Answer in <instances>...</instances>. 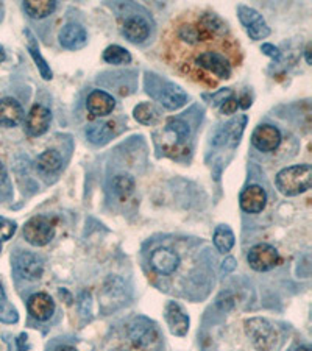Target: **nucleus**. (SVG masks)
Masks as SVG:
<instances>
[{"label":"nucleus","mask_w":312,"mask_h":351,"mask_svg":"<svg viewBox=\"0 0 312 351\" xmlns=\"http://www.w3.org/2000/svg\"><path fill=\"white\" fill-rule=\"evenodd\" d=\"M24 239L33 247H44L53 239L55 220L45 216L32 217L24 226Z\"/></svg>","instance_id":"5"},{"label":"nucleus","mask_w":312,"mask_h":351,"mask_svg":"<svg viewBox=\"0 0 312 351\" xmlns=\"http://www.w3.org/2000/svg\"><path fill=\"white\" fill-rule=\"evenodd\" d=\"M232 125H237V121H235L232 123L230 122L228 125H226V130H228V132H231V127H232ZM231 136H232V139H235V143H236V141H237V143H239V136H241V134H237V133L232 132V134H231Z\"/></svg>","instance_id":"36"},{"label":"nucleus","mask_w":312,"mask_h":351,"mask_svg":"<svg viewBox=\"0 0 312 351\" xmlns=\"http://www.w3.org/2000/svg\"><path fill=\"white\" fill-rule=\"evenodd\" d=\"M112 189L115 194L121 198H127L130 194H133L134 191V180L130 175H117L112 180Z\"/></svg>","instance_id":"29"},{"label":"nucleus","mask_w":312,"mask_h":351,"mask_svg":"<svg viewBox=\"0 0 312 351\" xmlns=\"http://www.w3.org/2000/svg\"><path fill=\"white\" fill-rule=\"evenodd\" d=\"M237 108H239V104H237V99H228L224 101V105L220 106V111H222V114H226V116H231L235 114V112L237 111Z\"/></svg>","instance_id":"31"},{"label":"nucleus","mask_w":312,"mask_h":351,"mask_svg":"<svg viewBox=\"0 0 312 351\" xmlns=\"http://www.w3.org/2000/svg\"><path fill=\"white\" fill-rule=\"evenodd\" d=\"M62 166V158L56 150H45L36 158V167L39 172L45 175H52L58 172Z\"/></svg>","instance_id":"23"},{"label":"nucleus","mask_w":312,"mask_h":351,"mask_svg":"<svg viewBox=\"0 0 312 351\" xmlns=\"http://www.w3.org/2000/svg\"><path fill=\"white\" fill-rule=\"evenodd\" d=\"M243 325H245L247 336L252 339L253 345L259 351H269L274 347L276 341V331L269 320L254 317V319L245 320Z\"/></svg>","instance_id":"6"},{"label":"nucleus","mask_w":312,"mask_h":351,"mask_svg":"<svg viewBox=\"0 0 312 351\" xmlns=\"http://www.w3.org/2000/svg\"><path fill=\"white\" fill-rule=\"evenodd\" d=\"M164 317H166L169 330L173 336L183 337L189 331V317L177 302L167 303L166 309H164Z\"/></svg>","instance_id":"14"},{"label":"nucleus","mask_w":312,"mask_h":351,"mask_svg":"<svg viewBox=\"0 0 312 351\" xmlns=\"http://www.w3.org/2000/svg\"><path fill=\"white\" fill-rule=\"evenodd\" d=\"M128 336L133 347L139 351H150L160 342V332L153 322L139 317L128 328Z\"/></svg>","instance_id":"4"},{"label":"nucleus","mask_w":312,"mask_h":351,"mask_svg":"<svg viewBox=\"0 0 312 351\" xmlns=\"http://www.w3.org/2000/svg\"><path fill=\"white\" fill-rule=\"evenodd\" d=\"M112 351H127V350H122V348H117V350H112Z\"/></svg>","instance_id":"41"},{"label":"nucleus","mask_w":312,"mask_h":351,"mask_svg":"<svg viewBox=\"0 0 312 351\" xmlns=\"http://www.w3.org/2000/svg\"><path fill=\"white\" fill-rule=\"evenodd\" d=\"M5 58H7V55H5V50H3L2 45H0V64L3 63Z\"/></svg>","instance_id":"38"},{"label":"nucleus","mask_w":312,"mask_h":351,"mask_svg":"<svg viewBox=\"0 0 312 351\" xmlns=\"http://www.w3.org/2000/svg\"><path fill=\"white\" fill-rule=\"evenodd\" d=\"M306 61H308V63L311 64V45L306 47Z\"/></svg>","instance_id":"39"},{"label":"nucleus","mask_w":312,"mask_h":351,"mask_svg":"<svg viewBox=\"0 0 312 351\" xmlns=\"http://www.w3.org/2000/svg\"><path fill=\"white\" fill-rule=\"evenodd\" d=\"M156 83L160 84V89L150 90V93L153 94V97L160 100L167 110H172V111L180 110L181 106H184L187 104V94L183 89L175 86L173 83L160 82L158 78H156Z\"/></svg>","instance_id":"10"},{"label":"nucleus","mask_w":312,"mask_h":351,"mask_svg":"<svg viewBox=\"0 0 312 351\" xmlns=\"http://www.w3.org/2000/svg\"><path fill=\"white\" fill-rule=\"evenodd\" d=\"M275 183L278 191L286 197L303 194V192L311 189L312 167L309 164H297V166L283 169L278 172Z\"/></svg>","instance_id":"2"},{"label":"nucleus","mask_w":312,"mask_h":351,"mask_svg":"<svg viewBox=\"0 0 312 351\" xmlns=\"http://www.w3.org/2000/svg\"><path fill=\"white\" fill-rule=\"evenodd\" d=\"M27 309L33 319L39 322L49 320L55 313V302L52 297L45 292H36L30 295L27 302Z\"/></svg>","instance_id":"15"},{"label":"nucleus","mask_w":312,"mask_h":351,"mask_svg":"<svg viewBox=\"0 0 312 351\" xmlns=\"http://www.w3.org/2000/svg\"><path fill=\"white\" fill-rule=\"evenodd\" d=\"M24 10L32 19H44L49 18L56 10V2H52V0H28V2H24Z\"/></svg>","instance_id":"22"},{"label":"nucleus","mask_w":312,"mask_h":351,"mask_svg":"<svg viewBox=\"0 0 312 351\" xmlns=\"http://www.w3.org/2000/svg\"><path fill=\"white\" fill-rule=\"evenodd\" d=\"M55 351H78L75 347L72 345H60L58 348H55Z\"/></svg>","instance_id":"37"},{"label":"nucleus","mask_w":312,"mask_h":351,"mask_svg":"<svg viewBox=\"0 0 312 351\" xmlns=\"http://www.w3.org/2000/svg\"><path fill=\"white\" fill-rule=\"evenodd\" d=\"M25 36H27V47H28V52H30L33 61L36 63V67L39 73H41V77L44 80H52V71H50V66L47 64V61H45L41 52H39V47H38V43L35 36H33V33L30 30H25Z\"/></svg>","instance_id":"21"},{"label":"nucleus","mask_w":312,"mask_h":351,"mask_svg":"<svg viewBox=\"0 0 312 351\" xmlns=\"http://www.w3.org/2000/svg\"><path fill=\"white\" fill-rule=\"evenodd\" d=\"M133 114L136 121L143 123V125H153L160 119V110L153 104H150V101H144V104H139L136 106Z\"/></svg>","instance_id":"25"},{"label":"nucleus","mask_w":312,"mask_h":351,"mask_svg":"<svg viewBox=\"0 0 312 351\" xmlns=\"http://www.w3.org/2000/svg\"><path fill=\"white\" fill-rule=\"evenodd\" d=\"M86 106L88 111L93 116L97 117H105L108 114H111L116 108V99L112 97L111 94L105 93V90L95 89L88 95L86 99Z\"/></svg>","instance_id":"17"},{"label":"nucleus","mask_w":312,"mask_h":351,"mask_svg":"<svg viewBox=\"0 0 312 351\" xmlns=\"http://www.w3.org/2000/svg\"><path fill=\"white\" fill-rule=\"evenodd\" d=\"M161 56L175 72L206 89L228 82L243 63L241 43L209 10L175 16L163 32Z\"/></svg>","instance_id":"1"},{"label":"nucleus","mask_w":312,"mask_h":351,"mask_svg":"<svg viewBox=\"0 0 312 351\" xmlns=\"http://www.w3.org/2000/svg\"><path fill=\"white\" fill-rule=\"evenodd\" d=\"M150 265L160 275H172L178 269L180 256L167 247H160L152 253Z\"/></svg>","instance_id":"13"},{"label":"nucleus","mask_w":312,"mask_h":351,"mask_svg":"<svg viewBox=\"0 0 312 351\" xmlns=\"http://www.w3.org/2000/svg\"><path fill=\"white\" fill-rule=\"evenodd\" d=\"M58 39L64 49L78 50L88 44V33L83 25L77 24V22H69L61 28Z\"/></svg>","instance_id":"16"},{"label":"nucleus","mask_w":312,"mask_h":351,"mask_svg":"<svg viewBox=\"0 0 312 351\" xmlns=\"http://www.w3.org/2000/svg\"><path fill=\"white\" fill-rule=\"evenodd\" d=\"M50 122H52V112H50V110L39 104L33 105L25 121L27 133L30 136H43L47 133Z\"/></svg>","instance_id":"12"},{"label":"nucleus","mask_w":312,"mask_h":351,"mask_svg":"<svg viewBox=\"0 0 312 351\" xmlns=\"http://www.w3.org/2000/svg\"><path fill=\"white\" fill-rule=\"evenodd\" d=\"M267 194L261 186H248L241 194V208L248 214H258L265 208Z\"/></svg>","instance_id":"20"},{"label":"nucleus","mask_w":312,"mask_h":351,"mask_svg":"<svg viewBox=\"0 0 312 351\" xmlns=\"http://www.w3.org/2000/svg\"><path fill=\"white\" fill-rule=\"evenodd\" d=\"M237 104H239L241 108L245 110V108H248L250 105H252V100H250V97H248L247 94H243V95H242V99H241V100H237Z\"/></svg>","instance_id":"34"},{"label":"nucleus","mask_w":312,"mask_h":351,"mask_svg":"<svg viewBox=\"0 0 312 351\" xmlns=\"http://www.w3.org/2000/svg\"><path fill=\"white\" fill-rule=\"evenodd\" d=\"M0 252H2V242H0Z\"/></svg>","instance_id":"42"},{"label":"nucleus","mask_w":312,"mask_h":351,"mask_svg":"<svg viewBox=\"0 0 312 351\" xmlns=\"http://www.w3.org/2000/svg\"><path fill=\"white\" fill-rule=\"evenodd\" d=\"M214 245L217 247L220 253L231 252L235 245V233H232L228 225H219L214 231Z\"/></svg>","instance_id":"26"},{"label":"nucleus","mask_w":312,"mask_h":351,"mask_svg":"<svg viewBox=\"0 0 312 351\" xmlns=\"http://www.w3.org/2000/svg\"><path fill=\"white\" fill-rule=\"evenodd\" d=\"M22 119H24V108L18 100L13 97L0 100V125L5 128L18 127Z\"/></svg>","instance_id":"19"},{"label":"nucleus","mask_w":312,"mask_h":351,"mask_svg":"<svg viewBox=\"0 0 312 351\" xmlns=\"http://www.w3.org/2000/svg\"><path fill=\"white\" fill-rule=\"evenodd\" d=\"M191 139V128L181 119L170 117L163 130V149L169 156L180 158L189 154L187 143Z\"/></svg>","instance_id":"3"},{"label":"nucleus","mask_w":312,"mask_h":351,"mask_svg":"<svg viewBox=\"0 0 312 351\" xmlns=\"http://www.w3.org/2000/svg\"><path fill=\"white\" fill-rule=\"evenodd\" d=\"M0 320H2L3 324H16V322L19 320L18 311H16L13 304L8 302L2 280H0Z\"/></svg>","instance_id":"28"},{"label":"nucleus","mask_w":312,"mask_h":351,"mask_svg":"<svg viewBox=\"0 0 312 351\" xmlns=\"http://www.w3.org/2000/svg\"><path fill=\"white\" fill-rule=\"evenodd\" d=\"M295 351H311V348L309 347H300V348H297Z\"/></svg>","instance_id":"40"},{"label":"nucleus","mask_w":312,"mask_h":351,"mask_svg":"<svg viewBox=\"0 0 312 351\" xmlns=\"http://www.w3.org/2000/svg\"><path fill=\"white\" fill-rule=\"evenodd\" d=\"M14 270L22 280L38 281L44 274V261L35 253L21 252L14 256Z\"/></svg>","instance_id":"9"},{"label":"nucleus","mask_w":312,"mask_h":351,"mask_svg":"<svg viewBox=\"0 0 312 351\" xmlns=\"http://www.w3.org/2000/svg\"><path fill=\"white\" fill-rule=\"evenodd\" d=\"M5 181H7V169H5L2 161H0V186H2Z\"/></svg>","instance_id":"35"},{"label":"nucleus","mask_w":312,"mask_h":351,"mask_svg":"<svg viewBox=\"0 0 312 351\" xmlns=\"http://www.w3.org/2000/svg\"><path fill=\"white\" fill-rule=\"evenodd\" d=\"M236 261L232 258H228L226 259V261L224 263V265H222V270L224 271H231V270H235V267H236V264H235Z\"/></svg>","instance_id":"33"},{"label":"nucleus","mask_w":312,"mask_h":351,"mask_svg":"<svg viewBox=\"0 0 312 351\" xmlns=\"http://www.w3.org/2000/svg\"><path fill=\"white\" fill-rule=\"evenodd\" d=\"M115 122H105L99 123V125H93L86 128V136L91 143L94 144H104L106 141H110L111 136H115Z\"/></svg>","instance_id":"24"},{"label":"nucleus","mask_w":312,"mask_h":351,"mask_svg":"<svg viewBox=\"0 0 312 351\" xmlns=\"http://www.w3.org/2000/svg\"><path fill=\"white\" fill-rule=\"evenodd\" d=\"M237 14H239L241 24L245 27L247 35L253 39V41H261L270 35V28L265 24L263 16H261L256 10L245 7V5H239L237 7Z\"/></svg>","instance_id":"8"},{"label":"nucleus","mask_w":312,"mask_h":351,"mask_svg":"<svg viewBox=\"0 0 312 351\" xmlns=\"http://www.w3.org/2000/svg\"><path fill=\"white\" fill-rule=\"evenodd\" d=\"M261 50H263V53H265L267 56H270L272 60L280 61V58H281V52H280V49L275 47V45H272V44H263V47H261Z\"/></svg>","instance_id":"32"},{"label":"nucleus","mask_w":312,"mask_h":351,"mask_svg":"<svg viewBox=\"0 0 312 351\" xmlns=\"http://www.w3.org/2000/svg\"><path fill=\"white\" fill-rule=\"evenodd\" d=\"M16 225L13 220H8L5 217H0V242L10 241L16 233Z\"/></svg>","instance_id":"30"},{"label":"nucleus","mask_w":312,"mask_h":351,"mask_svg":"<svg viewBox=\"0 0 312 351\" xmlns=\"http://www.w3.org/2000/svg\"><path fill=\"white\" fill-rule=\"evenodd\" d=\"M104 60L105 63L112 64V66H123L132 63V55L127 49L121 47V45H110V47L105 49L104 52Z\"/></svg>","instance_id":"27"},{"label":"nucleus","mask_w":312,"mask_h":351,"mask_svg":"<svg viewBox=\"0 0 312 351\" xmlns=\"http://www.w3.org/2000/svg\"><path fill=\"white\" fill-rule=\"evenodd\" d=\"M281 132L274 125L264 123L254 130L252 134V144L254 149H258L263 154H270L275 152L281 144Z\"/></svg>","instance_id":"11"},{"label":"nucleus","mask_w":312,"mask_h":351,"mask_svg":"<svg viewBox=\"0 0 312 351\" xmlns=\"http://www.w3.org/2000/svg\"><path fill=\"white\" fill-rule=\"evenodd\" d=\"M121 32L130 43L141 44L149 38L150 27L141 16H130L121 24Z\"/></svg>","instance_id":"18"},{"label":"nucleus","mask_w":312,"mask_h":351,"mask_svg":"<svg viewBox=\"0 0 312 351\" xmlns=\"http://www.w3.org/2000/svg\"><path fill=\"white\" fill-rule=\"evenodd\" d=\"M247 261L253 270L269 271L281 263V258L275 247L269 245V243H258V245L250 248Z\"/></svg>","instance_id":"7"}]
</instances>
